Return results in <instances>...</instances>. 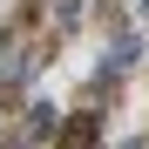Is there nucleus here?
Instances as JSON below:
<instances>
[{"label":"nucleus","instance_id":"obj_2","mask_svg":"<svg viewBox=\"0 0 149 149\" xmlns=\"http://www.w3.org/2000/svg\"><path fill=\"white\" fill-rule=\"evenodd\" d=\"M61 129V115L47 109V102H34V115H27V136H54Z\"/></svg>","mask_w":149,"mask_h":149},{"label":"nucleus","instance_id":"obj_3","mask_svg":"<svg viewBox=\"0 0 149 149\" xmlns=\"http://www.w3.org/2000/svg\"><path fill=\"white\" fill-rule=\"evenodd\" d=\"M136 54H142V47H136V34H115V54H109V68H129Z\"/></svg>","mask_w":149,"mask_h":149},{"label":"nucleus","instance_id":"obj_4","mask_svg":"<svg viewBox=\"0 0 149 149\" xmlns=\"http://www.w3.org/2000/svg\"><path fill=\"white\" fill-rule=\"evenodd\" d=\"M136 7H142V14H149V0H136Z\"/></svg>","mask_w":149,"mask_h":149},{"label":"nucleus","instance_id":"obj_1","mask_svg":"<svg viewBox=\"0 0 149 149\" xmlns=\"http://www.w3.org/2000/svg\"><path fill=\"white\" fill-rule=\"evenodd\" d=\"M95 142H102V115H95V109L68 115L61 129H54V149H95Z\"/></svg>","mask_w":149,"mask_h":149}]
</instances>
